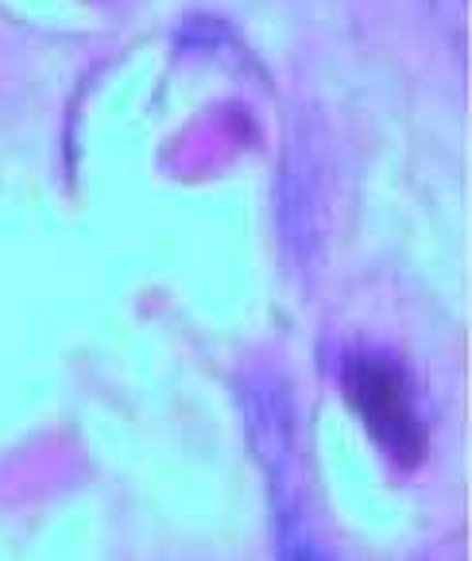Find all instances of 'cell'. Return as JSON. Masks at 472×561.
<instances>
[{
    "instance_id": "obj_1",
    "label": "cell",
    "mask_w": 472,
    "mask_h": 561,
    "mask_svg": "<svg viewBox=\"0 0 472 561\" xmlns=\"http://www.w3.org/2000/svg\"><path fill=\"white\" fill-rule=\"evenodd\" d=\"M345 383L380 446L395 454L399 465L415 461L423 454V419H418L406 371L383 356H357L348 360Z\"/></svg>"
}]
</instances>
